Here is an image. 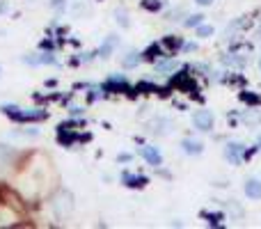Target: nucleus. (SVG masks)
I'll list each match as a JSON object with an SVG mask.
<instances>
[{
    "label": "nucleus",
    "mask_w": 261,
    "mask_h": 229,
    "mask_svg": "<svg viewBox=\"0 0 261 229\" xmlns=\"http://www.w3.org/2000/svg\"><path fill=\"white\" fill-rule=\"evenodd\" d=\"M0 110H3V115H7L12 121H16V124H25V121H44L48 113H46L44 108H21V106L16 104H5L0 106Z\"/></svg>",
    "instance_id": "f257e3e1"
},
{
    "label": "nucleus",
    "mask_w": 261,
    "mask_h": 229,
    "mask_svg": "<svg viewBox=\"0 0 261 229\" xmlns=\"http://www.w3.org/2000/svg\"><path fill=\"white\" fill-rule=\"evenodd\" d=\"M170 85L176 87V90H181V92H186V94H190V96H195V92H199L197 83H195L193 73H188V69H181V71L170 73Z\"/></svg>",
    "instance_id": "f03ea898"
},
{
    "label": "nucleus",
    "mask_w": 261,
    "mask_h": 229,
    "mask_svg": "<svg viewBox=\"0 0 261 229\" xmlns=\"http://www.w3.org/2000/svg\"><path fill=\"white\" fill-rule=\"evenodd\" d=\"M106 94H122V92H133L130 90V83L126 76H110L101 83Z\"/></svg>",
    "instance_id": "7ed1b4c3"
},
{
    "label": "nucleus",
    "mask_w": 261,
    "mask_h": 229,
    "mask_svg": "<svg viewBox=\"0 0 261 229\" xmlns=\"http://www.w3.org/2000/svg\"><path fill=\"white\" fill-rule=\"evenodd\" d=\"M213 124H216V117H213L211 110L199 108V110H195V113H193V126L197 131H202V133L213 131Z\"/></svg>",
    "instance_id": "20e7f679"
},
{
    "label": "nucleus",
    "mask_w": 261,
    "mask_h": 229,
    "mask_svg": "<svg viewBox=\"0 0 261 229\" xmlns=\"http://www.w3.org/2000/svg\"><path fill=\"white\" fill-rule=\"evenodd\" d=\"M225 158L231 163V165H241L245 158V144L243 142H227Z\"/></svg>",
    "instance_id": "39448f33"
},
{
    "label": "nucleus",
    "mask_w": 261,
    "mask_h": 229,
    "mask_svg": "<svg viewBox=\"0 0 261 229\" xmlns=\"http://www.w3.org/2000/svg\"><path fill=\"white\" fill-rule=\"evenodd\" d=\"M119 179H122V184L126 186V188H133V190L144 188V186L149 184V179L144 174H135V172H128V170H124Z\"/></svg>",
    "instance_id": "423d86ee"
},
{
    "label": "nucleus",
    "mask_w": 261,
    "mask_h": 229,
    "mask_svg": "<svg viewBox=\"0 0 261 229\" xmlns=\"http://www.w3.org/2000/svg\"><path fill=\"white\" fill-rule=\"evenodd\" d=\"M163 58H167V50L161 41H153V44H149L147 48L142 50V60H147V62H158V60H163Z\"/></svg>",
    "instance_id": "0eeeda50"
},
{
    "label": "nucleus",
    "mask_w": 261,
    "mask_h": 229,
    "mask_svg": "<svg viewBox=\"0 0 261 229\" xmlns=\"http://www.w3.org/2000/svg\"><path fill=\"white\" fill-rule=\"evenodd\" d=\"M140 156H142L144 161H147L149 165H153V167L163 165V154H161V149L153 147V144H144V147L140 149Z\"/></svg>",
    "instance_id": "6e6552de"
},
{
    "label": "nucleus",
    "mask_w": 261,
    "mask_h": 229,
    "mask_svg": "<svg viewBox=\"0 0 261 229\" xmlns=\"http://www.w3.org/2000/svg\"><path fill=\"white\" fill-rule=\"evenodd\" d=\"M243 193L248 199H254V202H259L261 199V179H248L243 186Z\"/></svg>",
    "instance_id": "1a4fd4ad"
},
{
    "label": "nucleus",
    "mask_w": 261,
    "mask_h": 229,
    "mask_svg": "<svg viewBox=\"0 0 261 229\" xmlns=\"http://www.w3.org/2000/svg\"><path fill=\"white\" fill-rule=\"evenodd\" d=\"M119 46V37L117 35H108L106 37V41H103V46L99 48V58H103V60H108L110 55L115 53V48Z\"/></svg>",
    "instance_id": "9d476101"
},
{
    "label": "nucleus",
    "mask_w": 261,
    "mask_h": 229,
    "mask_svg": "<svg viewBox=\"0 0 261 229\" xmlns=\"http://www.w3.org/2000/svg\"><path fill=\"white\" fill-rule=\"evenodd\" d=\"M161 44L165 46L167 53H176L179 48H184L186 41H184V37H179V35H165V37L161 39Z\"/></svg>",
    "instance_id": "9b49d317"
},
{
    "label": "nucleus",
    "mask_w": 261,
    "mask_h": 229,
    "mask_svg": "<svg viewBox=\"0 0 261 229\" xmlns=\"http://www.w3.org/2000/svg\"><path fill=\"white\" fill-rule=\"evenodd\" d=\"M181 149H184V154H188V156H199V154L204 151V144L199 142V140L184 138L181 140Z\"/></svg>",
    "instance_id": "f8f14e48"
},
{
    "label": "nucleus",
    "mask_w": 261,
    "mask_h": 229,
    "mask_svg": "<svg viewBox=\"0 0 261 229\" xmlns=\"http://www.w3.org/2000/svg\"><path fill=\"white\" fill-rule=\"evenodd\" d=\"M135 92H140V94H158V92H161V94H167V90H161L156 83H149V81H138Z\"/></svg>",
    "instance_id": "ddd939ff"
},
{
    "label": "nucleus",
    "mask_w": 261,
    "mask_h": 229,
    "mask_svg": "<svg viewBox=\"0 0 261 229\" xmlns=\"http://www.w3.org/2000/svg\"><path fill=\"white\" fill-rule=\"evenodd\" d=\"M153 67H156V71H158V73H174L179 64H176V60L163 58V60H158V62H153Z\"/></svg>",
    "instance_id": "4468645a"
},
{
    "label": "nucleus",
    "mask_w": 261,
    "mask_h": 229,
    "mask_svg": "<svg viewBox=\"0 0 261 229\" xmlns=\"http://www.w3.org/2000/svg\"><path fill=\"white\" fill-rule=\"evenodd\" d=\"M202 218L206 220L208 227H222V220H225V213L222 211H204Z\"/></svg>",
    "instance_id": "2eb2a0df"
},
{
    "label": "nucleus",
    "mask_w": 261,
    "mask_h": 229,
    "mask_svg": "<svg viewBox=\"0 0 261 229\" xmlns=\"http://www.w3.org/2000/svg\"><path fill=\"white\" fill-rule=\"evenodd\" d=\"M140 62H142V53H138V50H130V53L122 55V67L124 69H133V67H138Z\"/></svg>",
    "instance_id": "dca6fc26"
},
{
    "label": "nucleus",
    "mask_w": 261,
    "mask_h": 229,
    "mask_svg": "<svg viewBox=\"0 0 261 229\" xmlns=\"http://www.w3.org/2000/svg\"><path fill=\"white\" fill-rule=\"evenodd\" d=\"M14 220H18V216L14 211H9L5 204H0V227H9L14 225Z\"/></svg>",
    "instance_id": "f3484780"
},
{
    "label": "nucleus",
    "mask_w": 261,
    "mask_h": 229,
    "mask_svg": "<svg viewBox=\"0 0 261 229\" xmlns=\"http://www.w3.org/2000/svg\"><path fill=\"white\" fill-rule=\"evenodd\" d=\"M241 101H245L250 108H259L261 106V96L257 92H241Z\"/></svg>",
    "instance_id": "a211bd4d"
},
{
    "label": "nucleus",
    "mask_w": 261,
    "mask_h": 229,
    "mask_svg": "<svg viewBox=\"0 0 261 229\" xmlns=\"http://www.w3.org/2000/svg\"><path fill=\"white\" fill-rule=\"evenodd\" d=\"M140 7H142L144 12L158 14L163 9V0H140Z\"/></svg>",
    "instance_id": "6ab92c4d"
},
{
    "label": "nucleus",
    "mask_w": 261,
    "mask_h": 229,
    "mask_svg": "<svg viewBox=\"0 0 261 229\" xmlns=\"http://www.w3.org/2000/svg\"><path fill=\"white\" fill-rule=\"evenodd\" d=\"M195 35H197L199 39H208V37H213V35H216V28H213V26H208V23H202V26H197V28H195Z\"/></svg>",
    "instance_id": "aec40b11"
},
{
    "label": "nucleus",
    "mask_w": 261,
    "mask_h": 229,
    "mask_svg": "<svg viewBox=\"0 0 261 229\" xmlns=\"http://www.w3.org/2000/svg\"><path fill=\"white\" fill-rule=\"evenodd\" d=\"M204 14H188V16H186V21H184V26L186 28H197V26H202L204 23Z\"/></svg>",
    "instance_id": "412c9836"
},
{
    "label": "nucleus",
    "mask_w": 261,
    "mask_h": 229,
    "mask_svg": "<svg viewBox=\"0 0 261 229\" xmlns=\"http://www.w3.org/2000/svg\"><path fill=\"white\" fill-rule=\"evenodd\" d=\"M115 21L119 23V26L126 30V28H130V18H128V14H126V9H115Z\"/></svg>",
    "instance_id": "4be33fe9"
},
{
    "label": "nucleus",
    "mask_w": 261,
    "mask_h": 229,
    "mask_svg": "<svg viewBox=\"0 0 261 229\" xmlns=\"http://www.w3.org/2000/svg\"><path fill=\"white\" fill-rule=\"evenodd\" d=\"M181 50H184V53H193V50H197V44H195V41H186Z\"/></svg>",
    "instance_id": "5701e85b"
},
{
    "label": "nucleus",
    "mask_w": 261,
    "mask_h": 229,
    "mask_svg": "<svg viewBox=\"0 0 261 229\" xmlns=\"http://www.w3.org/2000/svg\"><path fill=\"white\" fill-rule=\"evenodd\" d=\"M69 113L76 115V117H81V115H85V108H81V106H71V108H69Z\"/></svg>",
    "instance_id": "b1692460"
},
{
    "label": "nucleus",
    "mask_w": 261,
    "mask_h": 229,
    "mask_svg": "<svg viewBox=\"0 0 261 229\" xmlns=\"http://www.w3.org/2000/svg\"><path fill=\"white\" fill-rule=\"evenodd\" d=\"M133 161V156H130V154H119L117 156V163H130Z\"/></svg>",
    "instance_id": "393cba45"
},
{
    "label": "nucleus",
    "mask_w": 261,
    "mask_h": 229,
    "mask_svg": "<svg viewBox=\"0 0 261 229\" xmlns=\"http://www.w3.org/2000/svg\"><path fill=\"white\" fill-rule=\"evenodd\" d=\"M195 3H197V5H202V7H208V5H213V3H216V0H195Z\"/></svg>",
    "instance_id": "a878e982"
},
{
    "label": "nucleus",
    "mask_w": 261,
    "mask_h": 229,
    "mask_svg": "<svg viewBox=\"0 0 261 229\" xmlns=\"http://www.w3.org/2000/svg\"><path fill=\"white\" fill-rule=\"evenodd\" d=\"M259 71H261V55H259Z\"/></svg>",
    "instance_id": "bb28decb"
},
{
    "label": "nucleus",
    "mask_w": 261,
    "mask_h": 229,
    "mask_svg": "<svg viewBox=\"0 0 261 229\" xmlns=\"http://www.w3.org/2000/svg\"><path fill=\"white\" fill-rule=\"evenodd\" d=\"M257 147H259V149H261V138H259V142H257Z\"/></svg>",
    "instance_id": "cd10ccee"
},
{
    "label": "nucleus",
    "mask_w": 261,
    "mask_h": 229,
    "mask_svg": "<svg viewBox=\"0 0 261 229\" xmlns=\"http://www.w3.org/2000/svg\"><path fill=\"white\" fill-rule=\"evenodd\" d=\"M259 39H261V28H259Z\"/></svg>",
    "instance_id": "c85d7f7f"
},
{
    "label": "nucleus",
    "mask_w": 261,
    "mask_h": 229,
    "mask_svg": "<svg viewBox=\"0 0 261 229\" xmlns=\"http://www.w3.org/2000/svg\"><path fill=\"white\" fill-rule=\"evenodd\" d=\"M0 73H3V69H0Z\"/></svg>",
    "instance_id": "c756f323"
},
{
    "label": "nucleus",
    "mask_w": 261,
    "mask_h": 229,
    "mask_svg": "<svg viewBox=\"0 0 261 229\" xmlns=\"http://www.w3.org/2000/svg\"><path fill=\"white\" fill-rule=\"evenodd\" d=\"M0 204H3V199H0Z\"/></svg>",
    "instance_id": "7c9ffc66"
}]
</instances>
